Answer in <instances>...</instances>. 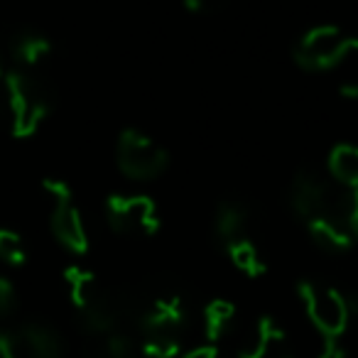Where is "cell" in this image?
Segmentation results:
<instances>
[{
  "label": "cell",
  "mask_w": 358,
  "mask_h": 358,
  "mask_svg": "<svg viewBox=\"0 0 358 358\" xmlns=\"http://www.w3.org/2000/svg\"><path fill=\"white\" fill-rule=\"evenodd\" d=\"M289 204L309 236L327 253H346L356 236L351 229L353 192L336 185L329 172L302 169L289 187Z\"/></svg>",
  "instance_id": "6da1fadb"
},
{
  "label": "cell",
  "mask_w": 358,
  "mask_h": 358,
  "mask_svg": "<svg viewBox=\"0 0 358 358\" xmlns=\"http://www.w3.org/2000/svg\"><path fill=\"white\" fill-rule=\"evenodd\" d=\"M64 282L86 336L110 334L130 327L133 299L128 294L110 289L99 275L79 265L64 270Z\"/></svg>",
  "instance_id": "7a4b0ae2"
},
{
  "label": "cell",
  "mask_w": 358,
  "mask_h": 358,
  "mask_svg": "<svg viewBox=\"0 0 358 358\" xmlns=\"http://www.w3.org/2000/svg\"><path fill=\"white\" fill-rule=\"evenodd\" d=\"M6 125L13 138H32L52 115L57 96L45 74L10 69L6 76Z\"/></svg>",
  "instance_id": "3957f363"
},
{
  "label": "cell",
  "mask_w": 358,
  "mask_h": 358,
  "mask_svg": "<svg viewBox=\"0 0 358 358\" xmlns=\"http://www.w3.org/2000/svg\"><path fill=\"white\" fill-rule=\"evenodd\" d=\"M47 204H50V231L62 248L69 253L84 255L89 250V231L84 216L71 194L69 185L62 179H45L42 182Z\"/></svg>",
  "instance_id": "277c9868"
},
{
  "label": "cell",
  "mask_w": 358,
  "mask_h": 358,
  "mask_svg": "<svg viewBox=\"0 0 358 358\" xmlns=\"http://www.w3.org/2000/svg\"><path fill=\"white\" fill-rule=\"evenodd\" d=\"M297 292L314 329L324 338H341L353 317L346 294L327 282H317V280L299 282Z\"/></svg>",
  "instance_id": "5b68a950"
},
{
  "label": "cell",
  "mask_w": 358,
  "mask_h": 358,
  "mask_svg": "<svg viewBox=\"0 0 358 358\" xmlns=\"http://www.w3.org/2000/svg\"><path fill=\"white\" fill-rule=\"evenodd\" d=\"M118 169L133 182H152L169 167V152L138 128H125L115 145Z\"/></svg>",
  "instance_id": "8992f818"
},
{
  "label": "cell",
  "mask_w": 358,
  "mask_h": 358,
  "mask_svg": "<svg viewBox=\"0 0 358 358\" xmlns=\"http://www.w3.org/2000/svg\"><path fill=\"white\" fill-rule=\"evenodd\" d=\"M0 358H64V338L47 322L0 327Z\"/></svg>",
  "instance_id": "52a82bcc"
},
{
  "label": "cell",
  "mask_w": 358,
  "mask_h": 358,
  "mask_svg": "<svg viewBox=\"0 0 358 358\" xmlns=\"http://www.w3.org/2000/svg\"><path fill=\"white\" fill-rule=\"evenodd\" d=\"M351 35L336 25H317L299 37L294 47V62L304 71H331L346 59Z\"/></svg>",
  "instance_id": "ba28073f"
},
{
  "label": "cell",
  "mask_w": 358,
  "mask_h": 358,
  "mask_svg": "<svg viewBox=\"0 0 358 358\" xmlns=\"http://www.w3.org/2000/svg\"><path fill=\"white\" fill-rule=\"evenodd\" d=\"M103 216L113 234L130 238L152 236L162 226L157 204L145 194H110L103 204Z\"/></svg>",
  "instance_id": "9c48e42d"
},
{
  "label": "cell",
  "mask_w": 358,
  "mask_h": 358,
  "mask_svg": "<svg viewBox=\"0 0 358 358\" xmlns=\"http://www.w3.org/2000/svg\"><path fill=\"white\" fill-rule=\"evenodd\" d=\"M8 57L13 62V69L25 71V74H45L55 57V45L45 32L27 27L10 37Z\"/></svg>",
  "instance_id": "30bf717a"
},
{
  "label": "cell",
  "mask_w": 358,
  "mask_h": 358,
  "mask_svg": "<svg viewBox=\"0 0 358 358\" xmlns=\"http://www.w3.org/2000/svg\"><path fill=\"white\" fill-rule=\"evenodd\" d=\"M285 329L273 317H260L245 331L238 346V358H270L285 348Z\"/></svg>",
  "instance_id": "8fae6325"
},
{
  "label": "cell",
  "mask_w": 358,
  "mask_h": 358,
  "mask_svg": "<svg viewBox=\"0 0 358 358\" xmlns=\"http://www.w3.org/2000/svg\"><path fill=\"white\" fill-rule=\"evenodd\" d=\"M214 234L224 248H229L236 241H243L250 236V214L248 206L238 199H226L219 204L214 216Z\"/></svg>",
  "instance_id": "7c38bea8"
},
{
  "label": "cell",
  "mask_w": 358,
  "mask_h": 358,
  "mask_svg": "<svg viewBox=\"0 0 358 358\" xmlns=\"http://www.w3.org/2000/svg\"><path fill=\"white\" fill-rule=\"evenodd\" d=\"M140 348L128 329H118L110 334H96L86 336L84 358H138Z\"/></svg>",
  "instance_id": "4fadbf2b"
},
{
  "label": "cell",
  "mask_w": 358,
  "mask_h": 358,
  "mask_svg": "<svg viewBox=\"0 0 358 358\" xmlns=\"http://www.w3.org/2000/svg\"><path fill=\"white\" fill-rule=\"evenodd\" d=\"M327 172L329 177L341 185L343 189H358V145L351 143H341L331 150L327 162Z\"/></svg>",
  "instance_id": "5bb4252c"
},
{
  "label": "cell",
  "mask_w": 358,
  "mask_h": 358,
  "mask_svg": "<svg viewBox=\"0 0 358 358\" xmlns=\"http://www.w3.org/2000/svg\"><path fill=\"white\" fill-rule=\"evenodd\" d=\"M236 324V307L229 299H211L204 307V334L209 343H219L229 336V331Z\"/></svg>",
  "instance_id": "9a60e30c"
},
{
  "label": "cell",
  "mask_w": 358,
  "mask_h": 358,
  "mask_svg": "<svg viewBox=\"0 0 358 358\" xmlns=\"http://www.w3.org/2000/svg\"><path fill=\"white\" fill-rule=\"evenodd\" d=\"M226 253H229L231 263H234L241 273L248 275V278H260V275L265 273V268H268L263 253H260V248L255 245V241L250 238V236L243 241L231 243L229 248H226Z\"/></svg>",
  "instance_id": "2e32d148"
},
{
  "label": "cell",
  "mask_w": 358,
  "mask_h": 358,
  "mask_svg": "<svg viewBox=\"0 0 358 358\" xmlns=\"http://www.w3.org/2000/svg\"><path fill=\"white\" fill-rule=\"evenodd\" d=\"M0 263L6 265H25L27 263V245L17 231L13 229H0Z\"/></svg>",
  "instance_id": "e0dca14e"
},
{
  "label": "cell",
  "mask_w": 358,
  "mask_h": 358,
  "mask_svg": "<svg viewBox=\"0 0 358 358\" xmlns=\"http://www.w3.org/2000/svg\"><path fill=\"white\" fill-rule=\"evenodd\" d=\"M17 304H20V299H17L15 285L0 275V327H8V322L15 317Z\"/></svg>",
  "instance_id": "ac0fdd59"
},
{
  "label": "cell",
  "mask_w": 358,
  "mask_h": 358,
  "mask_svg": "<svg viewBox=\"0 0 358 358\" xmlns=\"http://www.w3.org/2000/svg\"><path fill=\"white\" fill-rule=\"evenodd\" d=\"M187 6V10H192V13H214V10H219V8H224V3L226 0H182Z\"/></svg>",
  "instance_id": "d6986e66"
},
{
  "label": "cell",
  "mask_w": 358,
  "mask_h": 358,
  "mask_svg": "<svg viewBox=\"0 0 358 358\" xmlns=\"http://www.w3.org/2000/svg\"><path fill=\"white\" fill-rule=\"evenodd\" d=\"M317 358H346V348L341 346L338 338H324V346Z\"/></svg>",
  "instance_id": "ffe728a7"
},
{
  "label": "cell",
  "mask_w": 358,
  "mask_h": 358,
  "mask_svg": "<svg viewBox=\"0 0 358 358\" xmlns=\"http://www.w3.org/2000/svg\"><path fill=\"white\" fill-rule=\"evenodd\" d=\"M179 358H219V348L214 343H204V346L189 348V351L182 353Z\"/></svg>",
  "instance_id": "44dd1931"
},
{
  "label": "cell",
  "mask_w": 358,
  "mask_h": 358,
  "mask_svg": "<svg viewBox=\"0 0 358 358\" xmlns=\"http://www.w3.org/2000/svg\"><path fill=\"white\" fill-rule=\"evenodd\" d=\"M351 229H353V236L358 241V189L353 192V204H351Z\"/></svg>",
  "instance_id": "7402d4cb"
},
{
  "label": "cell",
  "mask_w": 358,
  "mask_h": 358,
  "mask_svg": "<svg viewBox=\"0 0 358 358\" xmlns=\"http://www.w3.org/2000/svg\"><path fill=\"white\" fill-rule=\"evenodd\" d=\"M8 69H6V62H3V55H0V81H6Z\"/></svg>",
  "instance_id": "603a6c76"
},
{
  "label": "cell",
  "mask_w": 358,
  "mask_h": 358,
  "mask_svg": "<svg viewBox=\"0 0 358 358\" xmlns=\"http://www.w3.org/2000/svg\"><path fill=\"white\" fill-rule=\"evenodd\" d=\"M270 358H294V356L287 351V348H282V351H278V353H275V356H270Z\"/></svg>",
  "instance_id": "cb8c5ba5"
}]
</instances>
